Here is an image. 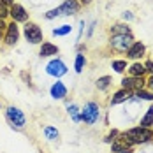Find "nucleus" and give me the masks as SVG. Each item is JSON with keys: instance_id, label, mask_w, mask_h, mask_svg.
Masks as SVG:
<instances>
[{"instance_id": "obj_1", "label": "nucleus", "mask_w": 153, "mask_h": 153, "mask_svg": "<svg viewBox=\"0 0 153 153\" xmlns=\"http://www.w3.org/2000/svg\"><path fill=\"white\" fill-rule=\"evenodd\" d=\"M77 11H79V4H77V0H65L60 7L49 11V13L46 14V18L48 19H51V18H56V16H69V14L77 13Z\"/></svg>"}, {"instance_id": "obj_2", "label": "nucleus", "mask_w": 153, "mask_h": 153, "mask_svg": "<svg viewBox=\"0 0 153 153\" xmlns=\"http://www.w3.org/2000/svg\"><path fill=\"white\" fill-rule=\"evenodd\" d=\"M125 137L128 139L130 143H146L153 137V132L148 127H137V128H130Z\"/></svg>"}, {"instance_id": "obj_3", "label": "nucleus", "mask_w": 153, "mask_h": 153, "mask_svg": "<svg viewBox=\"0 0 153 153\" xmlns=\"http://www.w3.org/2000/svg\"><path fill=\"white\" fill-rule=\"evenodd\" d=\"M132 35L130 33H118V35H113L111 37V46L114 48L116 51H128L130 46L134 44L132 42Z\"/></svg>"}, {"instance_id": "obj_4", "label": "nucleus", "mask_w": 153, "mask_h": 153, "mask_svg": "<svg viewBox=\"0 0 153 153\" xmlns=\"http://www.w3.org/2000/svg\"><path fill=\"white\" fill-rule=\"evenodd\" d=\"M99 116H100V111H99V106L95 102H88L83 109V113H81V120L85 123H88V125H93L99 120Z\"/></svg>"}, {"instance_id": "obj_5", "label": "nucleus", "mask_w": 153, "mask_h": 153, "mask_svg": "<svg viewBox=\"0 0 153 153\" xmlns=\"http://www.w3.org/2000/svg\"><path fill=\"white\" fill-rule=\"evenodd\" d=\"M5 114H7V120L11 122L13 127H18V128H23L25 127V116H23V113L18 107H13V106L7 107Z\"/></svg>"}, {"instance_id": "obj_6", "label": "nucleus", "mask_w": 153, "mask_h": 153, "mask_svg": "<svg viewBox=\"0 0 153 153\" xmlns=\"http://www.w3.org/2000/svg\"><path fill=\"white\" fill-rule=\"evenodd\" d=\"M25 37H27L28 42L37 44V42L42 41V32H41V28H39L37 25H33V23H27V25H25Z\"/></svg>"}, {"instance_id": "obj_7", "label": "nucleus", "mask_w": 153, "mask_h": 153, "mask_svg": "<svg viewBox=\"0 0 153 153\" xmlns=\"http://www.w3.org/2000/svg\"><path fill=\"white\" fill-rule=\"evenodd\" d=\"M48 74H51V76H56V77H60L63 76L65 72H67V67H65V63L62 60H51L49 63H48Z\"/></svg>"}, {"instance_id": "obj_8", "label": "nucleus", "mask_w": 153, "mask_h": 153, "mask_svg": "<svg viewBox=\"0 0 153 153\" xmlns=\"http://www.w3.org/2000/svg\"><path fill=\"white\" fill-rule=\"evenodd\" d=\"M122 85H123V90H132V88L143 90L144 81H143V77H125L122 81Z\"/></svg>"}, {"instance_id": "obj_9", "label": "nucleus", "mask_w": 153, "mask_h": 153, "mask_svg": "<svg viewBox=\"0 0 153 153\" xmlns=\"http://www.w3.org/2000/svg\"><path fill=\"white\" fill-rule=\"evenodd\" d=\"M9 14L13 16V19H14V21H27V18H28V13H27L19 4H13V7H11Z\"/></svg>"}, {"instance_id": "obj_10", "label": "nucleus", "mask_w": 153, "mask_h": 153, "mask_svg": "<svg viewBox=\"0 0 153 153\" xmlns=\"http://www.w3.org/2000/svg\"><path fill=\"white\" fill-rule=\"evenodd\" d=\"M18 37H19V32H18V25H16L14 21H13L11 25H7L5 42H7V44H14L16 41H18Z\"/></svg>"}, {"instance_id": "obj_11", "label": "nucleus", "mask_w": 153, "mask_h": 153, "mask_svg": "<svg viewBox=\"0 0 153 153\" xmlns=\"http://www.w3.org/2000/svg\"><path fill=\"white\" fill-rule=\"evenodd\" d=\"M130 141L127 137H122V139H116L114 143H113V152H116V153H120V152H127L128 148H130Z\"/></svg>"}, {"instance_id": "obj_12", "label": "nucleus", "mask_w": 153, "mask_h": 153, "mask_svg": "<svg viewBox=\"0 0 153 153\" xmlns=\"http://www.w3.org/2000/svg\"><path fill=\"white\" fill-rule=\"evenodd\" d=\"M67 95V88L63 86V83H55L51 86V97L53 99H63Z\"/></svg>"}, {"instance_id": "obj_13", "label": "nucleus", "mask_w": 153, "mask_h": 153, "mask_svg": "<svg viewBox=\"0 0 153 153\" xmlns=\"http://www.w3.org/2000/svg\"><path fill=\"white\" fill-rule=\"evenodd\" d=\"M51 55H58V48L51 42H44L41 46V56H51Z\"/></svg>"}, {"instance_id": "obj_14", "label": "nucleus", "mask_w": 153, "mask_h": 153, "mask_svg": "<svg viewBox=\"0 0 153 153\" xmlns=\"http://www.w3.org/2000/svg\"><path fill=\"white\" fill-rule=\"evenodd\" d=\"M143 53H144V46L141 42H134L130 46V49H128V56L130 58H139V56H143Z\"/></svg>"}, {"instance_id": "obj_15", "label": "nucleus", "mask_w": 153, "mask_h": 153, "mask_svg": "<svg viewBox=\"0 0 153 153\" xmlns=\"http://www.w3.org/2000/svg\"><path fill=\"white\" fill-rule=\"evenodd\" d=\"M128 72H130V76H134V77H141L146 72V69H144V65H141V63H134V65L128 69Z\"/></svg>"}, {"instance_id": "obj_16", "label": "nucleus", "mask_w": 153, "mask_h": 153, "mask_svg": "<svg viewBox=\"0 0 153 153\" xmlns=\"http://www.w3.org/2000/svg\"><path fill=\"white\" fill-rule=\"evenodd\" d=\"M130 95H128V90H120V92L114 93V97H113V100H111V104H120L123 100H127Z\"/></svg>"}, {"instance_id": "obj_17", "label": "nucleus", "mask_w": 153, "mask_h": 153, "mask_svg": "<svg viewBox=\"0 0 153 153\" xmlns=\"http://www.w3.org/2000/svg\"><path fill=\"white\" fill-rule=\"evenodd\" d=\"M150 125H153V106L148 109L146 116L141 120V127H150Z\"/></svg>"}, {"instance_id": "obj_18", "label": "nucleus", "mask_w": 153, "mask_h": 153, "mask_svg": "<svg viewBox=\"0 0 153 153\" xmlns=\"http://www.w3.org/2000/svg\"><path fill=\"white\" fill-rule=\"evenodd\" d=\"M44 134H46V137L51 139V141L58 139V132H56V128H53V127H46V128H44Z\"/></svg>"}, {"instance_id": "obj_19", "label": "nucleus", "mask_w": 153, "mask_h": 153, "mask_svg": "<svg viewBox=\"0 0 153 153\" xmlns=\"http://www.w3.org/2000/svg\"><path fill=\"white\" fill-rule=\"evenodd\" d=\"M113 69H114L116 72H123V71L127 69V62H123V60H114V62H113Z\"/></svg>"}, {"instance_id": "obj_20", "label": "nucleus", "mask_w": 153, "mask_h": 153, "mask_svg": "<svg viewBox=\"0 0 153 153\" xmlns=\"http://www.w3.org/2000/svg\"><path fill=\"white\" fill-rule=\"evenodd\" d=\"M69 114L74 118V122H79V120H81V116H79V113H77V106H74V104H69Z\"/></svg>"}, {"instance_id": "obj_21", "label": "nucleus", "mask_w": 153, "mask_h": 153, "mask_svg": "<svg viewBox=\"0 0 153 153\" xmlns=\"http://www.w3.org/2000/svg\"><path fill=\"white\" fill-rule=\"evenodd\" d=\"M113 32H114V35H118V33H130L127 25H114L113 27Z\"/></svg>"}, {"instance_id": "obj_22", "label": "nucleus", "mask_w": 153, "mask_h": 153, "mask_svg": "<svg viewBox=\"0 0 153 153\" xmlns=\"http://www.w3.org/2000/svg\"><path fill=\"white\" fill-rule=\"evenodd\" d=\"M71 32V25H63L60 28H55L53 30V35H65V33H69Z\"/></svg>"}, {"instance_id": "obj_23", "label": "nucleus", "mask_w": 153, "mask_h": 153, "mask_svg": "<svg viewBox=\"0 0 153 153\" xmlns=\"http://www.w3.org/2000/svg\"><path fill=\"white\" fill-rule=\"evenodd\" d=\"M83 65H85V55H77L76 56V71L77 72L83 71Z\"/></svg>"}, {"instance_id": "obj_24", "label": "nucleus", "mask_w": 153, "mask_h": 153, "mask_svg": "<svg viewBox=\"0 0 153 153\" xmlns=\"http://www.w3.org/2000/svg\"><path fill=\"white\" fill-rule=\"evenodd\" d=\"M109 83H111V79H109V77H100V79H99V81H97V86H99V88H100V90H104V88H107V86H109Z\"/></svg>"}, {"instance_id": "obj_25", "label": "nucleus", "mask_w": 153, "mask_h": 153, "mask_svg": "<svg viewBox=\"0 0 153 153\" xmlns=\"http://www.w3.org/2000/svg\"><path fill=\"white\" fill-rule=\"evenodd\" d=\"M136 97H139V99H146V100H153V93L143 92V90H137V92H136Z\"/></svg>"}, {"instance_id": "obj_26", "label": "nucleus", "mask_w": 153, "mask_h": 153, "mask_svg": "<svg viewBox=\"0 0 153 153\" xmlns=\"http://www.w3.org/2000/svg\"><path fill=\"white\" fill-rule=\"evenodd\" d=\"M7 14H9V11H7L5 4H2V2H0V19H2V18H5Z\"/></svg>"}, {"instance_id": "obj_27", "label": "nucleus", "mask_w": 153, "mask_h": 153, "mask_svg": "<svg viewBox=\"0 0 153 153\" xmlns=\"http://www.w3.org/2000/svg\"><path fill=\"white\" fill-rule=\"evenodd\" d=\"M144 69H146V71H150V72H153V62H146Z\"/></svg>"}, {"instance_id": "obj_28", "label": "nucleus", "mask_w": 153, "mask_h": 153, "mask_svg": "<svg viewBox=\"0 0 153 153\" xmlns=\"http://www.w3.org/2000/svg\"><path fill=\"white\" fill-rule=\"evenodd\" d=\"M148 86H150V90L153 92V76L150 77V81H148Z\"/></svg>"}, {"instance_id": "obj_29", "label": "nucleus", "mask_w": 153, "mask_h": 153, "mask_svg": "<svg viewBox=\"0 0 153 153\" xmlns=\"http://www.w3.org/2000/svg\"><path fill=\"white\" fill-rule=\"evenodd\" d=\"M123 16H125V19H132V14H130V13H125Z\"/></svg>"}, {"instance_id": "obj_30", "label": "nucleus", "mask_w": 153, "mask_h": 153, "mask_svg": "<svg viewBox=\"0 0 153 153\" xmlns=\"http://www.w3.org/2000/svg\"><path fill=\"white\" fill-rule=\"evenodd\" d=\"M5 27H7V25H5V23H4V21H2V19H0V30H4V28H5Z\"/></svg>"}, {"instance_id": "obj_31", "label": "nucleus", "mask_w": 153, "mask_h": 153, "mask_svg": "<svg viewBox=\"0 0 153 153\" xmlns=\"http://www.w3.org/2000/svg\"><path fill=\"white\" fill-rule=\"evenodd\" d=\"M90 2H92V0H81V4H85V5H88Z\"/></svg>"}, {"instance_id": "obj_32", "label": "nucleus", "mask_w": 153, "mask_h": 153, "mask_svg": "<svg viewBox=\"0 0 153 153\" xmlns=\"http://www.w3.org/2000/svg\"><path fill=\"white\" fill-rule=\"evenodd\" d=\"M2 4H13V0H0Z\"/></svg>"}, {"instance_id": "obj_33", "label": "nucleus", "mask_w": 153, "mask_h": 153, "mask_svg": "<svg viewBox=\"0 0 153 153\" xmlns=\"http://www.w3.org/2000/svg\"><path fill=\"white\" fill-rule=\"evenodd\" d=\"M120 153H130V152H128V150H127V152H120Z\"/></svg>"}, {"instance_id": "obj_34", "label": "nucleus", "mask_w": 153, "mask_h": 153, "mask_svg": "<svg viewBox=\"0 0 153 153\" xmlns=\"http://www.w3.org/2000/svg\"><path fill=\"white\" fill-rule=\"evenodd\" d=\"M0 37H2V30H0Z\"/></svg>"}]
</instances>
